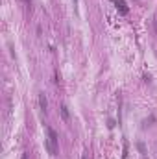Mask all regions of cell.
<instances>
[{"label":"cell","instance_id":"1","mask_svg":"<svg viewBox=\"0 0 157 159\" xmlns=\"http://www.w3.org/2000/svg\"><path fill=\"white\" fill-rule=\"evenodd\" d=\"M57 143H59V137L56 133L54 128L46 126V150L50 155H56L57 154Z\"/></svg>","mask_w":157,"mask_h":159},{"label":"cell","instance_id":"2","mask_svg":"<svg viewBox=\"0 0 157 159\" xmlns=\"http://www.w3.org/2000/svg\"><path fill=\"white\" fill-rule=\"evenodd\" d=\"M39 105H41V111H43V113L48 111V100H46L45 93H39Z\"/></svg>","mask_w":157,"mask_h":159},{"label":"cell","instance_id":"3","mask_svg":"<svg viewBox=\"0 0 157 159\" xmlns=\"http://www.w3.org/2000/svg\"><path fill=\"white\" fill-rule=\"evenodd\" d=\"M59 111H61V119L65 120V122H68V120H70V113H68V107H67L65 104H63L61 107H59Z\"/></svg>","mask_w":157,"mask_h":159},{"label":"cell","instance_id":"4","mask_svg":"<svg viewBox=\"0 0 157 159\" xmlns=\"http://www.w3.org/2000/svg\"><path fill=\"white\" fill-rule=\"evenodd\" d=\"M115 6H117L118 9H120V13H128L129 11V9H128V6H126V2H124V0H115Z\"/></svg>","mask_w":157,"mask_h":159},{"label":"cell","instance_id":"5","mask_svg":"<svg viewBox=\"0 0 157 159\" xmlns=\"http://www.w3.org/2000/svg\"><path fill=\"white\" fill-rule=\"evenodd\" d=\"M128 150H129V144H128V141L124 139V146H122V159H128Z\"/></svg>","mask_w":157,"mask_h":159},{"label":"cell","instance_id":"6","mask_svg":"<svg viewBox=\"0 0 157 159\" xmlns=\"http://www.w3.org/2000/svg\"><path fill=\"white\" fill-rule=\"evenodd\" d=\"M137 146H139V150H141V154H144V152H146V150H144V144H142V143H139Z\"/></svg>","mask_w":157,"mask_h":159},{"label":"cell","instance_id":"7","mask_svg":"<svg viewBox=\"0 0 157 159\" xmlns=\"http://www.w3.org/2000/svg\"><path fill=\"white\" fill-rule=\"evenodd\" d=\"M153 26H155V31H157V15H155V19H153Z\"/></svg>","mask_w":157,"mask_h":159},{"label":"cell","instance_id":"8","mask_svg":"<svg viewBox=\"0 0 157 159\" xmlns=\"http://www.w3.org/2000/svg\"><path fill=\"white\" fill-rule=\"evenodd\" d=\"M20 159H28V154H22V157H20Z\"/></svg>","mask_w":157,"mask_h":159},{"label":"cell","instance_id":"9","mask_svg":"<svg viewBox=\"0 0 157 159\" xmlns=\"http://www.w3.org/2000/svg\"><path fill=\"white\" fill-rule=\"evenodd\" d=\"M81 159H87V152H85V154H83V155H81Z\"/></svg>","mask_w":157,"mask_h":159},{"label":"cell","instance_id":"10","mask_svg":"<svg viewBox=\"0 0 157 159\" xmlns=\"http://www.w3.org/2000/svg\"><path fill=\"white\" fill-rule=\"evenodd\" d=\"M74 4H78V0H74Z\"/></svg>","mask_w":157,"mask_h":159}]
</instances>
